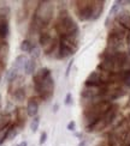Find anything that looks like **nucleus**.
I'll list each match as a JSON object with an SVG mask.
<instances>
[{
  "label": "nucleus",
  "instance_id": "nucleus-1",
  "mask_svg": "<svg viewBox=\"0 0 130 146\" xmlns=\"http://www.w3.org/2000/svg\"><path fill=\"white\" fill-rule=\"evenodd\" d=\"M54 17V5L52 1H39L29 24L30 34H41L45 31L48 24Z\"/></svg>",
  "mask_w": 130,
  "mask_h": 146
},
{
  "label": "nucleus",
  "instance_id": "nucleus-2",
  "mask_svg": "<svg viewBox=\"0 0 130 146\" xmlns=\"http://www.w3.org/2000/svg\"><path fill=\"white\" fill-rule=\"evenodd\" d=\"M72 4L75 15L81 22L99 19L105 9L102 0H76Z\"/></svg>",
  "mask_w": 130,
  "mask_h": 146
},
{
  "label": "nucleus",
  "instance_id": "nucleus-3",
  "mask_svg": "<svg viewBox=\"0 0 130 146\" xmlns=\"http://www.w3.org/2000/svg\"><path fill=\"white\" fill-rule=\"evenodd\" d=\"M54 30L58 37H79V27L66 10H60L54 22Z\"/></svg>",
  "mask_w": 130,
  "mask_h": 146
},
{
  "label": "nucleus",
  "instance_id": "nucleus-4",
  "mask_svg": "<svg viewBox=\"0 0 130 146\" xmlns=\"http://www.w3.org/2000/svg\"><path fill=\"white\" fill-rule=\"evenodd\" d=\"M112 104L113 103H111L106 100H101V101L90 103V104L83 107L82 120H83V126H84L86 131L90 128V127L108 110Z\"/></svg>",
  "mask_w": 130,
  "mask_h": 146
},
{
  "label": "nucleus",
  "instance_id": "nucleus-5",
  "mask_svg": "<svg viewBox=\"0 0 130 146\" xmlns=\"http://www.w3.org/2000/svg\"><path fill=\"white\" fill-rule=\"evenodd\" d=\"M78 49V37H59V47L55 58L59 60H64L72 56Z\"/></svg>",
  "mask_w": 130,
  "mask_h": 146
},
{
  "label": "nucleus",
  "instance_id": "nucleus-6",
  "mask_svg": "<svg viewBox=\"0 0 130 146\" xmlns=\"http://www.w3.org/2000/svg\"><path fill=\"white\" fill-rule=\"evenodd\" d=\"M118 109H119V107L117 104H112L108 110L90 128L87 129V132L88 133H99V132H102L104 129H106L107 127L112 125L113 121L116 120L117 114H118Z\"/></svg>",
  "mask_w": 130,
  "mask_h": 146
},
{
  "label": "nucleus",
  "instance_id": "nucleus-7",
  "mask_svg": "<svg viewBox=\"0 0 130 146\" xmlns=\"http://www.w3.org/2000/svg\"><path fill=\"white\" fill-rule=\"evenodd\" d=\"M54 89H55V84L52 76L46 78L43 82L34 85V91L38 95V98L46 102L52 100V97L54 95Z\"/></svg>",
  "mask_w": 130,
  "mask_h": 146
},
{
  "label": "nucleus",
  "instance_id": "nucleus-8",
  "mask_svg": "<svg viewBox=\"0 0 130 146\" xmlns=\"http://www.w3.org/2000/svg\"><path fill=\"white\" fill-rule=\"evenodd\" d=\"M39 46L41 47V49L46 55H51L52 53L55 52V49L58 50L59 47V37H54L52 34H49L48 31H42L39 35ZM57 53V52H55Z\"/></svg>",
  "mask_w": 130,
  "mask_h": 146
},
{
  "label": "nucleus",
  "instance_id": "nucleus-9",
  "mask_svg": "<svg viewBox=\"0 0 130 146\" xmlns=\"http://www.w3.org/2000/svg\"><path fill=\"white\" fill-rule=\"evenodd\" d=\"M122 4H124V1H115L113 3L112 7H111L108 15H107L106 21H105V25H106V28H110L116 22V17H117V15H118V12L121 11Z\"/></svg>",
  "mask_w": 130,
  "mask_h": 146
},
{
  "label": "nucleus",
  "instance_id": "nucleus-10",
  "mask_svg": "<svg viewBox=\"0 0 130 146\" xmlns=\"http://www.w3.org/2000/svg\"><path fill=\"white\" fill-rule=\"evenodd\" d=\"M116 22L118 23L121 27L124 28L127 31L130 33V12L124 11V10L119 11L116 17Z\"/></svg>",
  "mask_w": 130,
  "mask_h": 146
},
{
  "label": "nucleus",
  "instance_id": "nucleus-11",
  "mask_svg": "<svg viewBox=\"0 0 130 146\" xmlns=\"http://www.w3.org/2000/svg\"><path fill=\"white\" fill-rule=\"evenodd\" d=\"M49 76H52L51 73V70L48 67H41L36 71L34 74H33V84H39L41 82H43L46 78H48Z\"/></svg>",
  "mask_w": 130,
  "mask_h": 146
},
{
  "label": "nucleus",
  "instance_id": "nucleus-12",
  "mask_svg": "<svg viewBox=\"0 0 130 146\" xmlns=\"http://www.w3.org/2000/svg\"><path fill=\"white\" fill-rule=\"evenodd\" d=\"M26 109H27L28 116H30V117L38 116V113H39V101H38V98H35V97L29 98Z\"/></svg>",
  "mask_w": 130,
  "mask_h": 146
},
{
  "label": "nucleus",
  "instance_id": "nucleus-13",
  "mask_svg": "<svg viewBox=\"0 0 130 146\" xmlns=\"http://www.w3.org/2000/svg\"><path fill=\"white\" fill-rule=\"evenodd\" d=\"M16 125L20 127L22 129L24 126H26V122H27V117H28V114H27V109L24 108H18L16 109Z\"/></svg>",
  "mask_w": 130,
  "mask_h": 146
},
{
  "label": "nucleus",
  "instance_id": "nucleus-14",
  "mask_svg": "<svg viewBox=\"0 0 130 146\" xmlns=\"http://www.w3.org/2000/svg\"><path fill=\"white\" fill-rule=\"evenodd\" d=\"M27 61H28L27 56H26V55H23V54H21V55H18V56L15 59V61H13V64H12L11 67L16 68L18 72H20V71L24 70V66H26Z\"/></svg>",
  "mask_w": 130,
  "mask_h": 146
},
{
  "label": "nucleus",
  "instance_id": "nucleus-15",
  "mask_svg": "<svg viewBox=\"0 0 130 146\" xmlns=\"http://www.w3.org/2000/svg\"><path fill=\"white\" fill-rule=\"evenodd\" d=\"M10 35V24L9 21H0V40L6 41Z\"/></svg>",
  "mask_w": 130,
  "mask_h": 146
},
{
  "label": "nucleus",
  "instance_id": "nucleus-16",
  "mask_svg": "<svg viewBox=\"0 0 130 146\" xmlns=\"http://www.w3.org/2000/svg\"><path fill=\"white\" fill-rule=\"evenodd\" d=\"M36 65H38V60L34 59H28V61L24 66V73L26 76H33L36 72Z\"/></svg>",
  "mask_w": 130,
  "mask_h": 146
},
{
  "label": "nucleus",
  "instance_id": "nucleus-17",
  "mask_svg": "<svg viewBox=\"0 0 130 146\" xmlns=\"http://www.w3.org/2000/svg\"><path fill=\"white\" fill-rule=\"evenodd\" d=\"M12 98H13L16 102H23L27 98V92H26V88L22 86L20 89H17L15 92H12Z\"/></svg>",
  "mask_w": 130,
  "mask_h": 146
},
{
  "label": "nucleus",
  "instance_id": "nucleus-18",
  "mask_svg": "<svg viewBox=\"0 0 130 146\" xmlns=\"http://www.w3.org/2000/svg\"><path fill=\"white\" fill-rule=\"evenodd\" d=\"M11 123L12 122H11V115L10 114L0 115V132L4 131L5 128H7Z\"/></svg>",
  "mask_w": 130,
  "mask_h": 146
},
{
  "label": "nucleus",
  "instance_id": "nucleus-19",
  "mask_svg": "<svg viewBox=\"0 0 130 146\" xmlns=\"http://www.w3.org/2000/svg\"><path fill=\"white\" fill-rule=\"evenodd\" d=\"M119 79H121V84L124 88L130 89V71H124L119 73Z\"/></svg>",
  "mask_w": 130,
  "mask_h": 146
},
{
  "label": "nucleus",
  "instance_id": "nucleus-20",
  "mask_svg": "<svg viewBox=\"0 0 130 146\" xmlns=\"http://www.w3.org/2000/svg\"><path fill=\"white\" fill-rule=\"evenodd\" d=\"M20 131H21V128L16 123H11L10 128H9V133H7V140H10V141L13 140V139L20 134Z\"/></svg>",
  "mask_w": 130,
  "mask_h": 146
},
{
  "label": "nucleus",
  "instance_id": "nucleus-21",
  "mask_svg": "<svg viewBox=\"0 0 130 146\" xmlns=\"http://www.w3.org/2000/svg\"><path fill=\"white\" fill-rule=\"evenodd\" d=\"M34 44H35V43H33V42L30 41L29 38H26V40H23V41L21 42L20 48H21V50H22L23 53H30V52H32V49H33Z\"/></svg>",
  "mask_w": 130,
  "mask_h": 146
},
{
  "label": "nucleus",
  "instance_id": "nucleus-22",
  "mask_svg": "<svg viewBox=\"0 0 130 146\" xmlns=\"http://www.w3.org/2000/svg\"><path fill=\"white\" fill-rule=\"evenodd\" d=\"M17 77H18V71H17L16 68L11 67V68H9L7 71H6L5 79H6V82H7L9 84L13 82V80H15V79H16Z\"/></svg>",
  "mask_w": 130,
  "mask_h": 146
},
{
  "label": "nucleus",
  "instance_id": "nucleus-23",
  "mask_svg": "<svg viewBox=\"0 0 130 146\" xmlns=\"http://www.w3.org/2000/svg\"><path fill=\"white\" fill-rule=\"evenodd\" d=\"M10 7L9 6H3L0 7V21H9V17H10Z\"/></svg>",
  "mask_w": 130,
  "mask_h": 146
},
{
  "label": "nucleus",
  "instance_id": "nucleus-24",
  "mask_svg": "<svg viewBox=\"0 0 130 146\" xmlns=\"http://www.w3.org/2000/svg\"><path fill=\"white\" fill-rule=\"evenodd\" d=\"M30 54V59H34V60H38L41 55V47L39 44H34L32 52L29 53Z\"/></svg>",
  "mask_w": 130,
  "mask_h": 146
},
{
  "label": "nucleus",
  "instance_id": "nucleus-25",
  "mask_svg": "<svg viewBox=\"0 0 130 146\" xmlns=\"http://www.w3.org/2000/svg\"><path fill=\"white\" fill-rule=\"evenodd\" d=\"M39 127H40V116L38 115V116L33 117L32 122H30V129H32L33 133H36V131L39 129Z\"/></svg>",
  "mask_w": 130,
  "mask_h": 146
},
{
  "label": "nucleus",
  "instance_id": "nucleus-26",
  "mask_svg": "<svg viewBox=\"0 0 130 146\" xmlns=\"http://www.w3.org/2000/svg\"><path fill=\"white\" fill-rule=\"evenodd\" d=\"M11 126V125H10ZM10 126L7 127V128H5L4 131L0 132V146H1L6 140H7V133H9V128H10Z\"/></svg>",
  "mask_w": 130,
  "mask_h": 146
},
{
  "label": "nucleus",
  "instance_id": "nucleus-27",
  "mask_svg": "<svg viewBox=\"0 0 130 146\" xmlns=\"http://www.w3.org/2000/svg\"><path fill=\"white\" fill-rule=\"evenodd\" d=\"M95 146H113V140L111 138L102 139V140H100Z\"/></svg>",
  "mask_w": 130,
  "mask_h": 146
},
{
  "label": "nucleus",
  "instance_id": "nucleus-28",
  "mask_svg": "<svg viewBox=\"0 0 130 146\" xmlns=\"http://www.w3.org/2000/svg\"><path fill=\"white\" fill-rule=\"evenodd\" d=\"M64 103H65V106H71L72 103H73V98H72V95H71V92H67V94L65 95Z\"/></svg>",
  "mask_w": 130,
  "mask_h": 146
},
{
  "label": "nucleus",
  "instance_id": "nucleus-29",
  "mask_svg": "<svg viewBox=\"0 0 130 146\" xmlns=\"http://www.w3.org/2000/svg\"><path fill=\"white\" fill-rule=\"evenodd\" d=\"M46 140H47V133L46 132H42L41 134H40V140H39V144L40 145H43L46 143Z\"/></svg>",
  "mask_w": 130,
  "mask_h": 146
},
{
  "label": "nucleus",
  "instance_id": "nucleus-30",
  "mask_svg": "<svg viewBox=\"0 0 130 146\" xmlns=\"http://www.w3.org/2000/svg\"><path fill=\"white\" fill-rule=\"evenodd\" d=\"M66 128L69 129L70 132H73V131H75V128H76V122H75V121H70V122L67 123Z\"/></svg>",
  "mask_w": 130,
  "mask_h": 146
},
{
  "label": "nucleus",
  "instance_id": "nucleus-31",
  "mask_svg": "<svg viewBox=\"0 0 130 146\" xmlns=\"http://www.w3.org/2000/svg\"><path fill=\"white\" fill-rule=\"evenodd\" d=\"M72 64H73V60H70L69 65H67V68H66V73H65V77H69V74H70V70H71V66H72Z\"/></svg>",
  "mask_w": 130,
  "mask_h": 146
},
{
  "label": "nucleus",
  "instance_id": "nucleus-32",
  "mask_svg": "<svg viewBox=\"0 0 130 146\" xmlns=\"http://www.w3.org/2000/svg\"><path fill=\"white\" fill-rule=\"evenodd\" d=\"M127 44H128V55L130 56V33L128 34V37H127Z\"/></svg>",
  "mask_w": 130,
  "mask_h": 146
},
{
  "label": "nucleus",
  "instance_id": "nucleus-33",
  "mask_svg": "<svg viewBox=\"0 0 130 146\" xmlns=\"http://www.w3.org/2000/svg\"><path fill=\"white\" fill-rule=\"evenodd\" d=\"M58 109H59V104H54L53 106V113H57Z\"/></svg>",
  "mask_w": 130,
  "mask_h": 146
},
{
  "label": "nucleus",
  "instance_id": "nucleus-34",
  "mask_svg": "<svg viewBox=\"0 0 130 146\" xmlns=\"http://www.w3.org/2000/svg\"><path fill=\"white\" fill-rule=\"evenodd\" d=\"M16 146H28V143H27V141H22V143H20V144H17Z\"/></svg>",
  "mask_w": 130,
  "mask_h": 146
},
{
  "label": "nucleus",
  "instance_id": "nucleus-35",
  "mask_svg": "<svg viewBox=\"0 0 130 146\" xmlns=\"http://www.w3.org/2000/svg\"><path fill=\"white\" fill-rule=\"evenodd\" d=\"M78 146H87V141L86 140H81V143L78 144Z\"/></svg>",
  "mask_w": 130,
  "mask_h": 146
},
{
  "label": "nucleus",
  "instance_id": "nucleus-36",
  "mask_svg": "<svg viewBox=\"0 0 130 146\" xmlns=\"http://www.w3.org/2000/svg\"><path fill=\"white\" fill-rule=\"evenodd\" d=\"M75 135H76L77 138H82V134H81V133H75Z\"/></svg>",
  "mask_w": 130,
  "mask_h": 146
},
{
  "label": "nucleus",
  "instance_id": "nucleus-37",
  "mask_svg": "<svg viewBox=\"0 0 130 146\" xmlns=\"http://www.w3.org/2000/svg\"><path fill=\"white\" fill-rule=\"evenodd\" d=\"M127 121H128V123H129V125H130V115H129V117H128V119H127Z\"/></svg>",
  "mask_w": 130,
  "mask_h": 146
},
{
  "label": "nucleus",
  "instance_id": "nucleus-38",
  "mask_svg": "<svg viewBox=\"0 0 130 146\" xmlns=\"http://www.w3.org/2000/svg\"><path fill=\"white\" fill-rule=\"evenodd\" d=\"M0 101H1V96H0ZM0 104H1V102H0Z\"/></svg>",
  "mask_w": 130,
  "mask_h": 146
},
{
  "label": "nucleus",
  "instance_id": "nucleus-39",
  "mask_svg": "<svg viewBox=\"0 0 130 146\" xmlns=\"http://www.w3.org/2000/svg\"><path fill=\"white\" fill-rule=\"evenodd\" d=\"M129 106H130V98H129Z\"/></svg>",
  "mask_w": 130,
  "mask_h": 146
},
{
  "label": "nucleus",
  "instance_id": "nucleus-40",
  "mask_svg": "<svg viewBox=\"0 0 130 146\" xmlns=\"http://www.w3.org/2000/svg\"><path fill=\"white\" fill-rule=\"evenodd\" d=\"M121 146H125V145H121Z\"/></svg>",
  "mask_w": 130,
  "mask_h": 146
}]
</instances>
